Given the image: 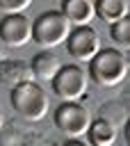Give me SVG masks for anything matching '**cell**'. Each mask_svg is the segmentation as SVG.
<instances>
[{
  "mask_svg": "<svg viewBox=\"0 0 130 146\" xmlns=\"http://www.w3.org/2000/svg\"><path fill=\"white\" fill-rule=\"evenodd\" d=\"M128 75V57L121 48H100L89 62V78L100 87H116Z\"/></svg>",
  "mask_w": 130,
  "mask_h": 146,
  "instance_id": "obj_1",
  "label": "cell"
},
{
  "mask_svg": "<svg viewBox=\"0 0 130 146\" xmlns=\"http://www.w3.org/2000/svg\"><path fill=\"white\" fill-rule=\"evenodd\" d=\"M71 30L73 25L66 18V14L62 9H50L32 21V41L41 48H55L59 43H66Z\"/></svg>",
  "mask_w": 130,
  "mask_h": 146,
  "instance_id": "obj_2",
  "label": "cell"
},
{
  "mask_svg": "<svg viewBox=\"0 0 130 146\" xmlns=\"http://www.w3.org/2000/svg\"><path fill=\"white\" fill-rule=\"evenodd\" d=\"M9 103L16 110V114L25 121H41L48 114V94L43 91L41 84L32 80L16 84L9 94Z\"/></svg>",
  "mask_w": 130,
  "mask_h": 146,
  "instance_id": "obj_3",
  "label": "cell"
},
{
  "mask_svg": "<svg viewBox=\"0 0 130 146\" xmlns=\"http://www.w3.org/2000/svg\"><path fill=\"white\" fill-rule=\"evenodd\" d=\"M50 87L59 100H80L89 87V71H84L78 64H66L59 68Z\"/></svg>",
  "mask_w": 130,
  "mask_h": 146,
  "instance_id": "obj_4",
  "label": "cell"
},
{
  "mask_svg": "<svg viewBox=\"0 0 130 146\" xmlns=\"http://www.w3.org/2000/svg\"><path fill=\"white\" fill-rule=\"evenodd\" d=\"M91 114L80 100H62L55 110V125L66 137H82L91 125Z\"/></svg>",
  "mask_w": 130,
  "mask_h": 146,
  "instance_id": "obj_5",
  "label": "cell"
},
{
  "mask_svg": "<svg viewBox=\"0 0 130 146\" xmlns=\"http://www.w3.org/2000/svg\"><path fill=\"white\" fill-rule=\"evenodd\" d=\"M66 50L78 62H91L100 50V36L91 25H75L66 39Z\"/></svg>",
  "mask_w": 130,
  "mask_h": 146,
  "instance_id": "obj_6",
  "label": "cell"
},
{
  "mask_svg": "<svg viewBox=\"0 0 130 146\" xmlns=\"http://www.w3.org/2000/svg\"><path fill=\"white\" fill-rule=\"evenodd\" d=\"M0 41L11 48H23L32 41V21L25 14H7L0 21Z\"/></svg>",
  "mask_w": 130,
  "mask_h": 146,
  "instance_id": "obj_7",
  "label": "cell"
},
{
  "mask_svg": "<svg viewBox=\"0 0 130 146\" xmlns=\"http://www.w3.org/2000/svg\"><path fill=\"white\" fill-rule=\"evenodd\" d=\"M62 11L71 25H89L96 18V0H62Z\"/></svg>",
  "mask_w": 130,
  "mask_h": 146,
  "instance_id": "obj_8",
  "label": "cell"
},
{
  "mask_svg": "<svg viewBox=\"0 0 130 146\" xmlns=\"http://www.w3.org/2000/svg\"><path fill=\"white\" fill-rule=\"evenodd\" d=\"M62 66H64V64L59 62L57 55H52V52H48V50H41V52H36L34 59H32V75H34L36 80H41V82H52Z\"/></svg>",
  "mask_w": 130,
  "mask_h": 146,
  "instance_id": "obj_9",
  "label": "cell"
},
{
  "mask_svg": "<svg viewBox=\"0 0 130 146\" xmlns=\"http://www.w3.org/2000/svg\"><path fill=\"white\" fill-rule=\"evenodd\" d=\"M89 146H112L116 141V128L107 119H94L87 130Z\"/></svg>",
  "mask_w": 130,
  "mask_h": 146,
  "instance_id": "obj_10",
  "label": "cell"
},
{
  "mask_svg": "<svg viewBox=\"0 0 130 146\" xmlns=\"http://www.w3.org/2000/svg\"><path fill=\"white\" fill-rule=\"evenodd\" d=\"M130 2L128 0H96V18L103 23H116L123 16H128Z\"/></svg>",
  "mask_w": 130,
  "mask_h": 146,
  "instance_id": "obj_11",
  "label": "cell"
},
{
  "mask_svg": "<svg viewBox=\"0 0 130 146\" xmlns=\"http://www.w3.org/2000/svg\"><path fill=\"white\" fill-rule=\"evenodd\" d=\"M109 39L116 43V48L130 50V14L123 16L121 21L112 23V27H109Z\"/></svg>",
  "mask_w": 130,
  "mask_h": 146,
  "instance_id": "obj_12",
  "label": "cell"
},
{
  "mask_svg": "<svg viewBox=\"0 0 130 146\" xmlns=\"http://www.w3.org/2000/svg\"><path fill=\"white\" fill-rule=\"evenodd\" d=\"M30 5L32 0H0V9L5 14H23Z\"/></svg>",
  "mask_w": 130,
  "mask_h": 146,
  "instance_id": "obj_13",
  "label": "cell"
},
{
  "mask_svg": "<svg viewBox=\"0 0 130 146\" xmlns=\"http://www.w3.org/2000/svg\"><path fill=\"white\" fill-rule=\"evenodd\" d=\"M64 146H87L84 141H80V137H68V141Z\"/></svg>",
  "mask_w": 130,
  "mask_h": 146,
  "instance_id": "obj_14",
  "label": "cell"
},
{
  "mask_svg": "<svg viewBox=\"0 0 130 146\" xmlns=\"http://www.w3.org/2000/svg\"><path fill=\"white\" fill-rule=\"evenodd\" d=\"M123 137H125V144L130 146V119H128L125 125H123Z\"/></svg>",
  "mask_w": 130,
  "mask_h": 146,
  "instance_id": "obj_15",
  "label": "cell"
},
{
  "mask_svg": "<svg viewBox=\"0 0 130 146\" xmlns=\"http://www.w3.org/2000/svg\"><path fill=\"white\" fill-rule=\"evenodd\" d=\"M2 125H5V114H2V110H0V130H2Z\"/></svg>",
  "mask_w": 130,
  "mask_h": 146,
  "instance_id": "obj_16",
  "label": "cell"
}]
</instances>
